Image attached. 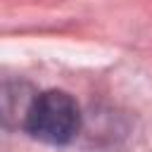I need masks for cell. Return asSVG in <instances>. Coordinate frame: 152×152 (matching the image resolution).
I'll use <instances>...</instances> for the list:
<instances>
[{
	"label": "cell",
	"instance_id": "cell-1",
	"mask_svg": "<svg viewBox=\"0 0 152 152\" xmlns=\"http://www.w3.org/2000/svg\"><path fill=\"white\" fill-rule=\"evenodd\" d=\"M24 128L40 142L66 145L76 138L81 128L78 104L64 90H45L28 102Z\"/></svg>",
	"mask_w": 152,
	"mask_h": 152
}]
</instances>
